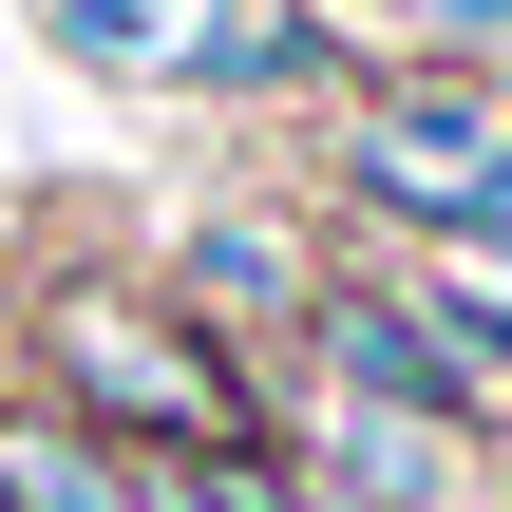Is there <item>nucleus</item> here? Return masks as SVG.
I'll return each mask as SVG.
<instances>
[{
	"mask_svg": "<svg viewBox=\"0 0 512 512\" xmlns=\"http://www.w3.org/2000/svg\"><path fill=\"white\" fill-rule=\"evenodd\" d=\"M0 342H19V399L95 418L114 456H285L266 361H228L171 304V266H19L0 285Z\"/></svg>",
	"mask_w": 512,
	"mask_h": 512,
	"instance_id": "1",
	"label": "nucleus"
},
{
	"mask_svg": "<svg viewBox=\"0 0 512 512\" xmlns=\"http://www.w3.org/2000/svg\"><path fill=\"white\" fill-rule=\"evenodd\" d=\"M323 209L399 266H494L512 247V76L437 57H361L323 95Z\"/></svg>",
	"mask_w": 512,
	"mask_h": 512,
	"instance_id": "2",
	"label": "nucleus"
},
{
	"mask_svg": "<svg viewBox=\"0 0 512 512\" xmlns=\"http://www.w3.org/2000/svg\"><path fill=\"white\" fill-rule=\"evenodd\" d=\"M171 95H209V114H285V95H304V114H323V95H342V19H323V0H209V38H190Z\"/></svg>",
	"mask_w": 512,
	"mask_h": 512,
	"instance_id": "4",
	"label": "nucleus"
},
{
	"mask_svg": "<svg viewBox=\"0 0 512 512\" xmlns=\"http://www.w3.org/2000/svg\"><path fill=\"white\" fill-rule=\"evenodd\" d=\"M152 266H171V304H190L228 361H266V399H285V342H304V304H323V266H342V247H323L285 190H209Z\"/></svg>",
	"mask_w": 512,
	"mask_h": 512,
	"instance_id": "3",
	"label": "nucleus"
},
{
	"mask_svg": "<svg viewBox=\"0 0 512 512\" xmlns=\"http://www.w3.org/2000/svg\"><path fill=\"white\" fill-rule=\"evenodd\" d=\"M437 323H456V361L494 380V418H512V266H437Z\"/></svg>",
	"mask_w": 512,
	"mask_h": 512,
	"instance_id": "7",
	"label": "nucleus"
},
{
	"mask_svg": "<svg viewBox=\"0 0 512 512\" xmlns=\"http://www.w3.org/2000/svg\"><path fill=\"white\" fill-rule=\"evenodd\" d=\"M19 19H38V57L95 76V95H171L190 38H209V0H19Z\"/></svg>",
	"mask_w": 512,
	"mask_h": 512,
	"instance_id": "5",
	"label": "nucleus"
},
{
	"mask_svg": "<svg viewBox=\"0 0 512 512\" xmlns=\"http://www.w3.org/2000/svg\"><path fill=\"white\" fill-rule=\"evenodd\" d=\"M0 512H133V456L95 418H57V399L0 380Z\"/></svg>",
	"mask_w": 512,
	"mask_h": 512,
	"instance_id": "6",
	"label": "nucleus"
}]
</instances>
